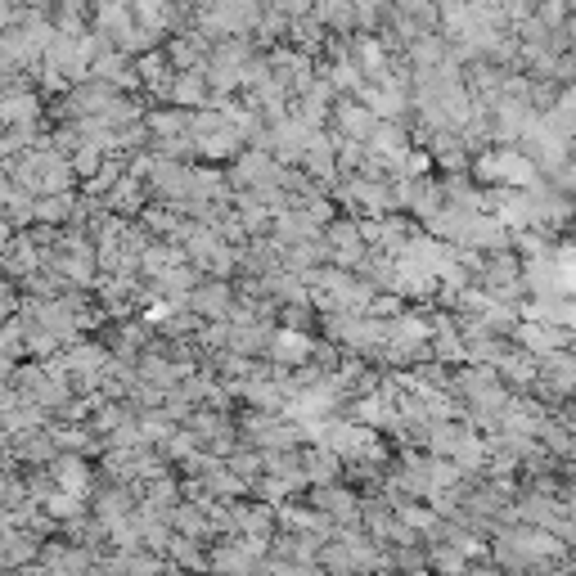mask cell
Wrapping results in <instances>:
<instances>
[{
	"instance_id": "15",
	"label": "cell",
	"mask_w": 576,
	"mask_h": 576,
	"mask_svg": "<svg viewBox=\"0 0 576 576\" xmlns=\"http://www.w3.org/2000/svg\"><path fill=\"white\" fill-rule=\"evenodd\" d=\"M563 14H567V0H545V5L536 9V18H540V23H549V27L563 23Z\"/></svg>"
},
{
	"instance_id": "8",
	"label": "cell",
	"mask_w": 576,
	"mask_h": 576,
	"mask_svg": "<svg viewBox=\"0 0 576 576\" xmlns=\"http://www.w3.org/2000/svg\"><path fill=\"white\" fill-rule=\"evenodd\" d=\"M5 122L9 126H36V113H41V99H36V90H14V95L5 99Z\"/></svg>"
},
{
	"instance_id": "11",
	"label": "cell",
	"mask_w": 576,
	"mask_h": 576,
	"mask_svg": "<svg viewBox=\"0 0 576 576\" xmlns=\"http://www.w3.org/2000/svg\"><path fill=\"white\" fill-rule=\"evenodd\" d=\"M189 306H194L198 315H225V306H230V288L225 284H203L189 293Z\"/></svg>"
},
{
	"instance_id": "7",
	"label": "cell",
	"mask_w": 576,
	"mask_h": 576,
	"mask_svg": "<svg viewBox=\"0 0 576 576\" xmlns=\"http://www.w3.org/2000/svg\"><path fill=\"white\" fill-rule=\"evenodd\" d=\"M54 482H59L63 491L86 495V486H90V468H86V459H81V455H59V459H54Z\"/></svg>"
},
{
	"instance_id": "12",
	"label": "cell",
	"mask_w": 576,
	"mask_h": 576,
	"mask_svg": "<svg viewBox=\"0 0 576 576\" xmlns=\"http://www.w3.org/2000/svg\"><path fill=\"white\" fill-rule=\"evenodd\" d=\"M360 72H365V68H360V59H356V63H351V59H338V63H333V72H329V81H333V86L356 90V95H360V90H365Z\"/></svg>"
},
{
	"instance_id": "3",
	"label": "cell",
	"mask_w": 576,
	"mask_h": 576,
	"mask_svg": "<svg viewBox=\"0 0 576 576\" xmlns=\"http://www.w3.org/2000/svg\"><path fill=\"white\" fill-rule=\"evenodd\" d=\"M207 86H212V81H207V68H194V72H180L176 81H171V104H180V108H198L207 99Z\"/></svg>"
},
{
	"instance_id": "14",
	"label": "cell",
	"mask_w": 576,
	"mask_h": 576,
	"mask_svg": "<svg viewBox=\"0 0 576 576\" xmlns=\"http://www.w3.org/2000/svg\"><path fill=\"white\" fill-rule=\"evenodd\" d=\"M171 63H180V68H189V63L198 59V41H171Z\"/></svg>"
},
{
	"instance_id": "4",
	"label": "cell",
	"mask_w": 576,
	"mask_h": 576,
	"mask_svg": "<svg viewBox=\"0 0 576 576\" xmlns=\"http://www.w3.org/2000/svg\"><path fill=\"white\" fill-rule=\"evenodd\" d=\"M374 108L369 104H356V99H342L338 104V122H342V131L351 135V140H369V135H374Z\"/></svg>"
},
{
	"instance_id": "10",
	"label": "cell",
	"mask_w": 576,
	"mask_h": 576,
	"mask_svg": "<svg viewBox=\"0 0 576 576\" xmlns=\"http://www.w3.org/2000/svg\"><path fill=\"white\" fill-rule=\"evenodd\" d=\"M509 540V549H518V554H558L563 549V540H554L549 531H513V536H504Z\"/></svg>"
},
{
	"instance_id": "13",
	"label": "cell",
	"mask_w": 576,
	"mask_h": 576,
	"mask_svg": "<svg viewBox=\"0 0 576 576\" xmlns=\"http://www.w3.org/2000/svg\"><path fill=\"white\" fill-rule=\"evenodd\" d=\"M149 126H153V131H162V135H176V131H185V126H189V117L185 113H153Z\"/></svg>"
},
{
	"instance_id": "1",
	"label": "cell",
	"mask_w": 576,
	"mask_h": 576,
	"mask_svg": "<svg viewBox=\"0 0 576 576\" xmlns=\"http://www.w3.org/2000/svg\"><path fill=\"white\" fill-rule=\"evenodd\" d=\"M131 5H135V0H99V9H95V32H99V36H113V41L122 45L126 36L135 32Z\"/></svg>"
},
{
	"instance_id": "6",
	"label": "cell",
	"mask_w": 576,
	"mask_h": 576,
	"mask_svg": "<svg viewBox=\"0 0 576 576\" xmlns=\"http://www.w3.org/2000/svg\"><path fill=\"white\" fill-rule=\"evenodd\" d=\"M545 122L554 126L558 135H567V140H576V86H567L563 95H558L554 104L545 108Z\"/></svg>"
},
{
	"instance_id": "5",
	"label": "cell",
	"mask_w": 576,
	"mask_h": 576,
	"mask_svg": "<svg viewBox=\"0 0 576 576\" xmlns=\"http://www.w3.org/2000/svg\"><path fill=\"white\" fill-rule=\"evenodd\" d=\"M270 351H275V360H284V365H302L315 347L302 329H279L275 338H270Z\"/></svg>"
},
{
	"instance_id": "9",
	"label": "cell",
	"mask_w": 576,
	"mask_h": 576,
	"mask_svg": "<svg viewBox=\"0 0 576 576\" xmlns=\"http://www.w3.org/2000/svg\"><path fill=\"white\" fill-rule=\"evenodd\" d=\"M315 509L324 513V518H338V522H351L356 518V495H347V491H315Z\"/></svg>"
},
{
	"instance_id": "2",
	"label": "cell",
	"mask_w": 576,
	"mask_h": 576,
	"mask_svg": "<svg viewBox=\"0 0 576 576\" xmlns=\"http://www.w3.org/2000/svg\"><path fill=\"white\" fill-rule=\"evenodd\" d=\"M365 144H369V149H374L383 162H392V167L405 158V131L392 122V117H383V122L374 126V135H369Z\"/></svg>"
}]
</instances>
